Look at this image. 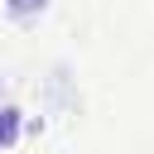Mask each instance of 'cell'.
Returning <instances> with one entry per match:
<instances>
[{"mask_svg":"<svg viewBox=\"0 0 154 154\" xmlns=\"http://www.w3.org/2000/svg\"><path fill=\"white\" fill-rule=\"evenodd\" d=\"M24 135V111L14 101H0V149H14Z\"/></svg>","mask_w":154,"mask_h":154,"instance_id":"obj_1","label":"cell"},{"mask_svg":"<svg viewBox=\"0 0 154 154\" xmlns=\"http://www.w3.org/2000/svg\"><path fill=\"white\" fill-rule=\"evenodd\" d=\"M0 5H5V14H10L14 24H38L53 0H0Z\"/></svg>","mask_w":154,"mask_h":154,"instance_id":"obj_2","label":"cell"}]
</instances>
